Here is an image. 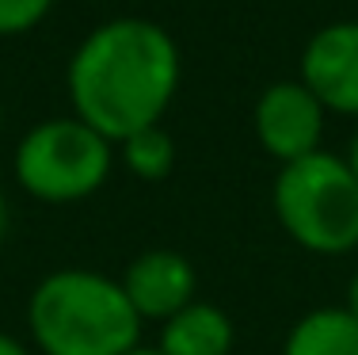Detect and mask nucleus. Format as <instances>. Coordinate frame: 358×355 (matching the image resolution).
I'll use <instances>...</instances> for the list:
<instances>
[{
	"label": "nucleus",
	"instance_id": "f257e3e1",
	"mask_svg": "<svg viewBox=\"0 0 358 355\" xmlns=\"http://www.w3.org/2000/svg\"><path fill=\"white\" fill-rule=\"evenodd\" d=\"M179 88V46L160 23L118 15L92 31L69 62L76 118L107 141L157 126Z\"/></svg>",
	"mask_w": 358,
	"mask_h": 355
},
{
	"label": "nucleus",
	"instance_id": "f03ea898",
	"mask_svg": "<svg viewBox=\"0 0 358 355\" xmlns=\"http://www.w3.org/2000/svg\"><path fill=\"white\" fill-rule=\"evenodd\" d=\"M27 325L46 355H126L141 336L122 283L84 267L42 279L27 302Z\"/></svg>",
	"mask_w": 358,
	"mask_h": 355
},
{
	"label": "nucleus",
	"instance_id": "7ed1b4c3",
	"mask_svg": "<svg viewBox=\"0 0 358 355\" xmlns=\"http://www.w3.org/2000/svg\"><path fill=\"white\" fill-rule=\"evenodd\" d=\"M275 214L301 249L320 256L351 252L358 244V176L324 149L289 160L275 180Z\"/></svg>",
	"mask_w": 358,
	"mask_h": 355
},
{
	"label": "nucleus",
	"instance_id": "20e7f679",
	"mask_svg": "<svg viewBox=\"0 0 358 355\" xmlns=\"http://www.w3.org/2000/svg\"><path fill=\"white\" fill-rule=\"evenodd\" d=\"M110 146L84 118H46L15 146V180L42 202H76L103 188Z\"/></svg>",
	"mask_w": 358,
	"mask_h": 355
},
{
	"label": "nucleus",
	"instance_id": "39448f33",
	"mask_svg": "<svg viewBox=\"0 0 358 355\" xmlns=\"http://www.w3.org/2000/svg\"><path fill=\"white\" fill-rule=\"evenodd\" d=\"M324 104L301 81H278L255 104V138L275 160H301L320 149Z\"/></svg>",
	"mask_w": 358,
	"mask_h": 355
},
{
	"label": "nucleus",
	"instance_id": "423d86ee",
	"mask_svg": "<svg viewBox=\"0 0 358 355\" xmlns=\"http://www.w3.org/2000/svg\"><path fill=\"white\" fill-rule=\"evenodd\" d=\"M301 84L324 111L358 115V20L328 23L301 54Z\"/></svg>",
	"mask_w": 358,
	"mask_h": 355
},
{
	"label": "nucleus",
	"instance_id": "0eeeda50",
	"mask_svg": "<svg viewBox=\"0 0 358 355\" xmlns=\"http://www.w3.org/2000/svg\"><path fill=\"white\" fill-rule=\"evenodd\" d=\"M194 286H199V279H194L191 260L172 249L141 252L122 275V291L141 321L145 317H152V321L176 317L183 306L194 302Z\"/></svg>",
	"mask_w": 358,
	"mask_h": 355
},
{
	"label": "nucleus",
	"instance_id": "6e6552de",
	"mask_svg": "<svg viewBox=\"0 0 358 355\" xmlns=\"http://www.w3.org/2000/svg\"><path fill=\"white\" fill-rule=\"evenodd\" d=\"M164 355H229L233 351V321L210 302H191L164 321L160 344Z\"/></svg>",
	"mask_w": 358,
	"mask_h": 355
},
{
	"label": "nucleus",
	"instance_id": "1a4fd4ad",
	"mask_svg": "<svg viewBox=\"0 0 358 355\" xmlns=\"http://www.w3.org/2000/svg\"><path fill=\"white\" fill-rule=\"evenodd\" d=\"M282 355H358V317L351 309H313L289 328Z\"/></svg>",
	"mask_w": 358,
	"mask_h": 355
},
{
	"label": "nucleus",
	"instance_id": "9d476101",
	"mask_svg": "<svg viewBox=\"0 0 358 355\" xmlns=\"http://www.w3.org/2000/svg\"><path fill=\"white\" fill-rule=\"evenodd\" d=\"M122 146V160L138 180H164L176 168V141L164 126H145V130H134L130 138L118 141Z\"/></svg>",
	"mask_w": 358,
	"mask_h": 355
},
{
	"label": "nucleus",
	"instance_id": "9b49d317",
	"mask_svg": "<svg viewBox=\"0 0 358 355\" xmlns=\"http://www.w3.org/2000/svg\"><path fill=\"white\" fill-rule=\"evenodd\" d=\"M54 0H0V39L4 35H23L46 20Z\"/></svg>",
	"mask_w": 358,
	"mask_h": 355
},
{
	"label": "nucleus",
	"instance_id": "f8f14e48",
	"mask_svg": "<svg viewBox=\"0 0 358 355\" xmlns=\"http://www.w3.org/2000/svg\"><path fill=\"white\" fill-rule=\"evenodd\" d=\"M0 355H27V348H23L15 336H8V333H0Z\"/></svg>",
	"mask_w": 358,
	"mask_h": 355
},
{
	"label": "nucleus",
	"instance_id": "ddd939ff",
	"mask_svg": "<svg viewBox=\"0 0 358 355\" xmlns=\"http://www.w3.org/2000/svg\"><path fill=\"white\" fill-rule=\"evenodd\" d=\"M347 309L358 317V272H355V279H351V286H347Z\"/></svg>",
	"mask_w": 358,
	"mask_h": 355
},
{
	"label": "nucleus",
	"instance_id": "4468645a",
	"mask_svg": "<svg viewBox=\"0 0 358 355\" xmlns=\"http://www.w3.org/2000/svg\"><path fill=\"white\" fill-rule=\"evenodd\" d=\"M347 165H351V172L358 176V134H355V141H351V157H347Z\"/></svg>",
	"mask_w": 358,
	"mask_h": 355
},
{
	"label": "nucleus",
	"instance_id": "2eb2a0df",
	"mask_svg": "<svg viewBox=\"0 0 358 355\" xmlns=\"http://www.w3.org/2000/svg\"><path fill=\"white\" fill-rule=\"evenodd\" d=\"M8 230V202H4V191H0V237Z\"/></svg>",
	"mask_w": 358,
	"mask_h": 355
},
{
	"label": "nucleus",
	"instance_id": "dca6fc26",
	"mask_svg": "<svg viewBox=\"0 0 358 355\" xmlns=\"http://www.w3.org/2000/svg\"><path fill=\"white\" fill-rule=\"evenodd\" d=\"M126 355H164V351H160V348H141V344H138V348L126 351Z\"/></svg>",
	"mask_w": 358,
	"mask_h": 355
}]
</instances>
